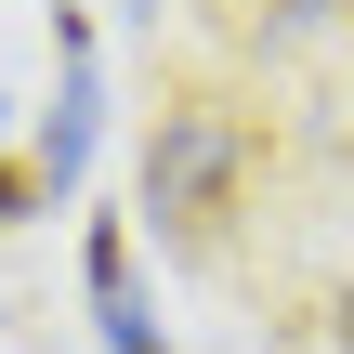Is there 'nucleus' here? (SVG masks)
Listing matches in <instances>:
<instances>
[{
    "label": "nucleus",
    "instance_id": "f257e3e1",
    "mask_svg": "<svg viewBox=\"0 0 354 354\" xmlns=\"http://www.w3.org/2000/svg\"><path fill=\"white\" fill-rule=\"evenodd\" d=\"M236 197H250V118L236 105H171L145 131V236L171 263H223Z\"/></svg>",
    "mask_w": 354,
    "mask_h": 354
},
{
    "label": "nucleus",
    "instance_id": "f03ea898",
    "mask_svg": "<svg viewBox=\"0 0 354 354\" xmlns=\"http://www.w3.org/2000/svg\"><path fill=\"white\" fill-rule=\"evenodd\" d=\"M53 26H66V92H53V131H39V158H53V184L79 197V171H92V131H105V79H92V26L53 0Z\"/></svg>",
    "mask_w": 354,
    "mask_h": 354
},
{
    "label": "nucleus",
    "instance_id": "7ed1b4c3",
    "mask_svg": "<svg viewBox=\"0 0 354 354\" xmlns=\"http://www.w3.org/2000/svg\"><path fill=\"white\" fill-rule=\"evenodd\" d=\"M131 223H145V210H92V236H79V289H92V328H131V315H145V276H131Z\"/></svg>",
    "mask_w": 354,
    "mask_h": 354
},
{
    "label": "nucleus",
    "instance_id": "20e7f679",
    "mask_svg": "<svg viewBox=\"0 0 354 354\" xmlns=\"http://www.w3.org/2000/svg\"><path fill=\"white\" fill-rule=\"evenodd\" d=\"M53 197H66V184H53V158H39V145H13V158H0V223H26V210H53Z\"/></svg>",
    "mask_w": 354,
    "mask_h": 354
},
{
    "label": "nucleus",
    "instance_id": "39448f33",
    "mask_svg": "<svg viewBox=\"0 0 354 354\" xmlns=\"http://www.w3.org/2000/svg\"><path fill=\"white\" fill-rule=\"evenodd\" d=\"M105 354H171V342H158V315H131V328H105Z\"/></svg>",
    "mask_w": 354,
    "mask_h": 354
},
{
    "label": "nucleus",
    "instance_id": "423d86ee",
    "mask_svg": "<svg viewBox=\"0 0 354 354\" xmlns=\"http://www.w3.org/2000/svg\"><path fill=\"white\" fill-rule=\"evenodd\" d=\"M328 354H354V289H342V302H328Z\"/></svg>",
    "mask_w": 354,
    "mask_h": 354
},
{
    "label": "nucleus",
    "instance_id": "0eeeda50",
    "mask_svg": "<svg viewBox=\"0 0 354 354\" xmlns=\"http://www.w3.org/2000/svg\"><path fill=\"white\" fill-rule=\"evenodd\" d=\"M250 13H263V26H302V13H315V0H250Z\"/></svg>",
    "mask_w": 354,
    "mask_h": 354
},
{
    "label": "nucleus",
    "instance_id": "6e6552de",
    "mask_svg": "<svg viewBox=\"0 0 354 354\" xmlns=\"http://www.w3.org/2000/svg\"><path fill=\"white\" fill-rule=\"evenodd\" d=\"M342 13H354V0H342Z\"/></svg>",
    "mask_w": 354,
    "mask_h": 354
}]
</instances>
